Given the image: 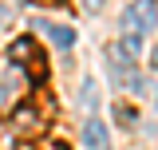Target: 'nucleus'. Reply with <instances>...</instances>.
<instances>
[{"mask_svg": "<svg viewBox=\"0 0 158 150\" xmlns=\"http://www.w3.org/2000/svg\"><path fill=\"white\" fill-rule=\"evenodd\" d=\"M40 32H44V36L52 40V44H56L59 52H67V48L75 44V32H71V28H63V24H40Z\"/></svg>", "mask_w": 158, "mask_h": 150, "instance_id": "5", "label": "nucleus"}, {"mask_svg": "<svg viewBox=\"0 0 158 150\" xmlns=\"http://www.w3.org/2000/svg\"><path fill=\"white\" fill-rule=\"evenodd\" d=\"M79 4H83V8H87V12H99V8H103V4H107V0H79Z\"/></svg>", "mask_w": 158, "mask_h": 150, "instance_id": "11", "label": "nucleus"}, {"mask_svg": "<svg viewBox=\"0 0 158 150\" xmlns=\"http://www.w3.org/2000/svg\"><path fill=\"white\" fill-rule=\"evenodd\" d=\"M118 44H123V52H127L131 59H138V56H142V36H123Z\"/></svg>", "mask_w": 158, "mask_h": 150, "instance_id": "7", "label": "nucleus"}, {"mask_svg": "<svg viewBox=\"0 0 158 150\" xmlns=\"http://www.w3.org/2000/svg\"><path fill=\"white\" fill-rule=\"evenodd\" d=\"M16 146V131L12 127H0V150H12Z\"/></svg>", "mask_w": 158, "mask_h": 150, "instance_id": "9", "label": "nucleus"}, {"mask_svg": "<svg viewBox=\"0 0 158 150\" xmlns=\"http://www.w3.org/2000/svg\"><path fill=\"white\" fill-rule=\"evenodd\" d=\"M8 59H12V63H24V71H28V67H36V63H44V59H40V48H36V40L32 36H20L16 44H12V48H8Z\"/></svg>", "mask_w": 158, "mask_h": 150, "instance_id": "3", "label": "nucleus"}, {"mask_svg": "<svg viewBox=\"0 0 158 150\" xmlns=\"http://www.w3.org/2000/svg\"><path fill=\"white\" fill-rule=\"evenodd\" d=\"M115 119L123 127H131V123H135V111H131V107H115Z\"/></svg>", "mask_w": 158, "mask_h": 150, "instance_id": "10", "label": "nucleus"}, {"mask_svg": "<svg viewBox=\"0 0 158 150\" xmlns=\"http://www.w3.org/2000/svg\"><path fill=\"white\" fill-rule=\"evenodd\" d=\"M48 115H52V103L48 107H40V103H20L16 111H12V131L20 138H36V134L48 131Z\"/></svg>", "mask_w": 158, "mask_h": 150, "instance_id": "1", "label": "nucleus"}, {"mask_svg": "<svg viewBox=\"0 0 158 150\" xmlns=\"http://www.w3.org/2000/svg\"><path fill=\"white\" fill-rule=\"evenodd\" d=\"M83 146H91V150L107 146V127H103L99 119H87V123H83Z\"/></svg>", "mask_w": 158, "mask_h": 150, "instance_id": "6", "label": "nucleus"}, {"mask_svg": "<svg viewBox=\"0 0 158 150\" xmlns=\"http://www.w3.org/2000/svg\"><path fill=\"white\" fill-rule=\"evenodd\" d=\"M150 67H154V71H158V44H154V48H150Z\"/></svg>", "mask_w": 158, "mask_h": 150, "instance_id": "12", "label": "nucleus"}, {"mask_svg": "<svg viewBox=\"0 0 158 150\" xmlns=\"http://www.w3.org/2000/svg\"><path fill=\"white\" fill-rule=\"evenodd\" d=\"M107 63H111V71H115L118 79H131V67H135V59L123 52V44H111V48H107Z\"/></svg>", "mask_w": 158, "mask_h": 150, "instance_id": "4", "label": "nucleus"}, {"mask_svg": "<svg viewBox=\"0 0 158 150\" xmlns=\"http://www.w3.org/2000/svg\"><path fill=\"white\" fill-rule=\"evenodd\" d=\"M99 103V87H95V79H83V107H95Z\"/></svg>", "mask_w": 158, "mask_h": 150, "instance_id": "8", "label": "nucleus"}, {"mask_svg": "<svg viewBox=\"0 0 158 150\" xmlns=\"http://www.w3.org/2000/svg\"><path fill=\"white\" fill-rule=\"evenodd\" d=\"M158 24V4L154 0H131L123 12V32L127 36H150Z\"/></svg>", "mask_w": 158, "mask_h": 150, "instance_id": "2", "label": "nucleus"}]
</instances>
